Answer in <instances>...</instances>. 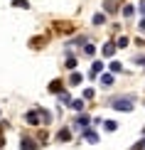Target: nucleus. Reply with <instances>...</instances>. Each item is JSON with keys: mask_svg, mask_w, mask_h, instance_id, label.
<instances>
[{"mask_svg": "<svg viewBox=\"0 0 145 150\" xmlns=\"http://www.w3.org/2000/svg\"><path fill=\"white\" fill-rule=\"evenodd\" d=\"M27 121H30V126H37V123H40V113H37V111H30Z\"/></svg>", "mask_w": 145, "mask_h": 150, "instance_id": "1", "label": "nucleus"}, {"mask_svg": "<svg viewBox=\"0 0 145 150\" xmlns=\"http://www.w3.org/2000/svg\"><path fill=\"white\" fill-rule=\"evenodd\" d=\"M113 106H116L118 111H123V108H125V111H130V103H125V101H116Z\"/></svg>", "mask_w": 145, "mask_h": 150, "instance_id": "2", "label": "nucleus"}, {"mask_svg": "<svg viewBox=\"0 0 145 150\" xmlns=\"http://www.w3.org/2000/svg\"><path fill=\"white\" fill-rule=\"evenodd\" d=\"M22 150H37V145L32 140H22Z\"/></svg>", "mask_w": 145, "mask_h": 150, "instance_id": "3", "label": "nucleus"}, {"mask_svg": "<svg viewBox=\"0 0 145 150\" xmlns=\"http://www.w3.org/2000/svg\"><path fill=\"white\" fill-rule=\"evenodd\" d=\"M12 5H15V8H30L27 0H12Z\"/></svg>", "mask_w": 145, "mask_h": 150, "instance_id": "4", "label": "nucleus"}, {"mask_svg": "<svg viewBox=\"0 0 145 150\" xmlns=\"http://www.w3.org/2000/svg\"><path fill=\"white\" fill-rule=\"evenodd\" d=\"M71 138V133H69V130H59V140H69Z\"/></svg>", "mask_w": 145, "mask_h": 150, "instance_id": "5", "label": "nucleus"}, {"mask_svg": "<svg viewBox=\"0 0 145 150\" xmlns=\"http://www.w3.org/2000/svg\"><path fill=\"white\" fill-rule=\"evenodd\" d=\"M101 81H103V86H111V81H113V76H111V74H103V79H101Z\"/></svg>", "mask_w": 145, "mask_h": 150, "instance_id": "6", "label": "nucleus"}, {"mask_svg": "<svg viewBox=\"0 0 145 150\" xmlns=\"http://www.w3.org/2000/svg\"><path fill=\"white\" fill-rule=\"evenodd\" d=\"M49 89H52V91H62V81H54V84L49 86Z\"/></svg>", "mask_w": 145, "mask_h": 150, "instance_id": "7", "label": "nucleus"}, {"mask_svg": "<svg viewBox=\"0 0 145 150\" xmlns=\"http://www.w3.org/2000/svg\"><path fill=\"white\" fill-rule=\"evenodd\" d=\"M103 54H106V57H111V54H113V47H111V45L103 47Z\"/></svg>", "mask_w": 145, "mask_h": 150, "instance_id": "8", "label": "nucleus"}]
</instances>
